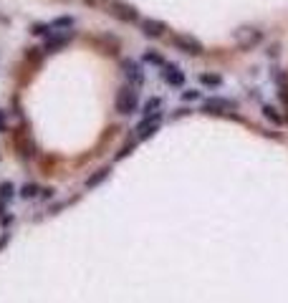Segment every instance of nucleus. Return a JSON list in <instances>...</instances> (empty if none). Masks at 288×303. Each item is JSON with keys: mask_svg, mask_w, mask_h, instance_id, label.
Here are the masks:
<instances>
[{"mask_svg": "<svg viewBox=\"0 0 288 303\" xmlns=\"http://www.w3.org/2000/svg\"><path fill=\"white\" fill-rule=\"evenodd\" d=\"M139 28H142V33L147 38H160L167 31V26L162 23V20H154V18H144L142 23H139Z\"/></svg>", "mask_w": 288, "mask_h": 303, "instance_id": "nucleus-8", "label": "nucleus"}, {"mask_svg": "<svg viewBox=\"0 0 288 303\" xmlns=\"http://www.w3.org/2000/svg\"><path fill=\"white\" fill-rule=\"evenodd\" d=\"M235 40H238V46L243 51H248V48L258 46V43L263 40V33L258 28H240V31H235Z\"/></svg>", "mask_w": 288, "mask_h": 303, "instance_id": "nucleus-5", "label": "nucleus"}, {"mask_svg": "<svg viewBox=\"0 0 288 303\" xmlns=\"http://www.w3.org/2000/svg\"><path fill=\"white\" fill-rule=\"evenodd\" d=\"M8 240H10V235H8V232H3V235H0V250H3V248L8 245Z\"/></svg>", "mask_w": 288, "mask_h": 303, "instance_id": "nucleus-25", "label": "nucleus"}, {"mask_svg": "<svg viewBox=\"0 0 288 303\" xmlns=\"http://www.w3.org/2000/svg\"><path fill=\"white\" fill-rule=\"evenodd\" d=\"M53 31L56 28H74V18L71 15H61V18H53Z\"/></svg>", "mask_w": 288, "mask_h": 303, "instance_id": "nucleus-14", "label": "nucleus"}, {"mask_svg": "<svg viewBox=\"0 0 288 303\" xmlns=\"http://www.w3.org/2000/svg\"><path fill=\"white\" fill-rule=\"evenodd\" d=\"M109 13H112L114 18H119V20H124V23H137V20H139L137 8L124 3V0H114V3L109 5Z\"/></svg>", "mask_w": 288, "mask_h": 303, "instance_id": "nucleus-3", "label": "nucleus"}, {"mask_svg": "<svg viewBox=\"0 0 288 303\" xmlns=\"http://www.w3.org/2000/svg\"><path fill=\"white\" fill-rule=\"evenodd\" d=\"M144 61H147V63H154V66H165V58H162L160 53H152V51L144 53Z\"/></svg>", "mask_w": 288, "mask_h": 303, "instance_id": "nucleus-18", "label": "nucleus"}, {"mask_svg": "<svg viewBox=\"0 0 288 303\" xmlns=\"http://www.w3.org/2000/svg\"><path fill=\"white\" fill-rule=\"evenodd\" d=\"M172 46L177 51H182V53H190V56H200L205 48H203V43L197 40L195 36H187V33H174L172 36Z\"/></svg>", "mask_w": 288, "mask_h": 303, "instance_id": "nucleus-2", "label": "nucleus"}, {"mask_svg": "<svg viewBox=\"0 0 288 303\" xmlns=\"http://www.w3.org/2000/svg\"><path fill=\"white\" fill-rule=\"evenodd\" d=\"M160 119H162V114L160 112H154V114H147L139 124H137V139L142 142V139H149L154 132H157V126H160Z\"/></svg>", "mask_w": 288, "mask_h": 303, "instance_id": "nucleus-4", "label": "nucleus"}, {"mask_svg": "<svg viewBox=\"0 0 288 303\" xmlns=\"http://www.w3.org/2000/svg\"><path fill=\"white\" fill-rule=\"evenodd\" d=\"M131 147H134V144H126V147H124V149L119 152V154H117V159H124V157L129 154V152H131Z\"/></svg>", "mask_w": 288, "mask_h": 303, "instance_id": "nucleus-24", "label": "nucleus"}, {"mask_svg": "<svg viewBox=\"0 0 288 303\" xmlns=\"http://www.w3.org/2000/svg\"><path fill=\"white\" fill-rule=\"evenodd\" d=\"M273 81H276L278 86H286V76H283V71H278V69H276V71H273Z\"/></svg>", "mask_w": 288, "mask_h": 303, "instance_id": "nucleus-21", "label": "nucleus"}, {"mask_svg": "<svg viewBox=\"0 0 288 303\" xmlns=\"http://www.w3.org/2000/svg\"><path fill=\"white\" fill-rule=\"evenodd\" d=\"M5 129V119H3V112H0V132Z\"/></svg>", "mask_w": 288, "mask_h": 303, "instance_id": "nucleus-29", "label": "nucleus"}, {"mask_svg": "<svg viewBox=\"0 0 288 303\" xmlns=\"http://www.w3.org/2000/svg\"><path fill=\"white\" fill-rule=\"evenodd\" d=\"M106 177H109V167H104V169H99V172H96V175H91V177H88V180H86V187H88V189H91V187H96V185H101V182H104Z\"/></svg>", "mask_w": 288, "mask_h": 303, "instance_id": "nucleus-12", "label": "nucleus"}, {"mask_svg": "<svg viewBox=\"0 0 288 303\" xmlns=\"http://www.w3.org/2000/svg\"><path fill=\"white\" fill-rule=\"evenodd\" d=\"M41 194H43V197H46V200H48V197H51V194H53V189H51V187H46V189H41Z\"/></svg>", "mask_w": 288, "mask_h": 303, "instance_id": "nucleus-27", "label": "nucleus"}, {"mask_svg": "<svg viewBox=\"0 0 288 303\" xmlns=\"http://www.w3.org/2000/svg\"><path fill=\"white\" fill-rule=\"evenodd\" d=\"M3 212H5V200L0 197V218H3Z\"/></svg>", "mask_w": 288, "mask_h": 303, "instance_id": "nucleus-28", "label": "nucleus"}, {"mask_svg": "<svg viewBox=\"0 0 288 303\" xmlns=\"http://www.w3.org/2000/svg\"><path fill=\"white\" fill-rule=\"evenodd\" d=\"M0 223H3V227H8V225L13 223V215H3V218H0Z\"/></svg>", "mask_w": 288, "mask_h": 303, "instance_id": "nucleus-26", "label": "nucleus"}, {"mask_svg": "<svg viewBox=\"0 0 288 303\" xmlns=\"http://www.w3.org/2000/svg\"><path fill=\"white\" fill-rule=\"evenodd\" d=\"M160 104H162L160 99H149V101L144 104V114H154V112L160 109Z\"/></svg>", "mask_w": 288, "mask_h": 303, "instance_id": "nucleus-20", "label": "nucleus"}, {"mask_svg": "<svg viewBox=\"0 0 288 303\" xmlns=\"http://www.w3.org/2000/svg\"><path fill=\"white\" fill-rule=\"evenodd\" d=\"M13 144H15V149L20 152V157H33V154H36L33 139L28 137L26 129H15V132H13Z\"/></svg>", "mask_w": 288, "mask_h": 303, "instance_id": "nucleus-6", "label": "nucleus"}, {"mask_svg": "<svg viewBox=\"0 0 288 303\" xmlns=\"http://www.w3.org/2000/svg\"><path fill=\"white\" fill-rule=\"evenodd\" d=\"M41 51H43V48H31L28 58H31V61H41Z\"/></svg>", "mask_w": 288, "mask_h": 303, "instance_id": "nucleus-23", "label": "nucleus"}, {"mask_svg": "<svg viewBox=\"0 0 288 303\" xmlns=\"http://www.w3.org/2000/svg\"><path fill=\"white\" fill-rule=\"evenodd\" d=\"M122 69H124V76L134 83V86H142L144 83V74H142V66L137 61H131V58H124L122 61Z\"/></svg>", "mask_w": 288, "mask_h": 303, "instance_id": "nucleus-7", "label": "nucleus"}, {"mask_svg": "<svg viewBox=\"0 0 288 303\" xmlns=\"http://www.w3.org/2000/svg\"><path fill=\"white\" fill-rule=\"evenodd\" d=\"M36 194H38V187L36 185H23V189H20V197H26V200H31V197H36Z\"/></svg>", "mask_w": 288, "mask_h": 303, "instance_id": "nucleus-19", "label": "nucleus"}, {"mask_svg": "<svg viewBox=\"0 0 288 303\" xmlns=\"http://www.w3.org/2000/svg\"><path fill=\"white\" fill-rule=\"evenodd\" d=\"M182 99H185V101H195V99H200V91H185Z\"/></svg>", "mask_w": 288, "mask_h": 303, "instance_id": "nucleus-22", "label": "nucleus"}, {"mask_svg": "<svg viewBox=\"0 0 288 303\" xmlns=\"http://www.w3.org/2000/svg\"><path fill=\"white\" fill-rule=\"evenodd\" d=\"M74 38V31H66V33H53L48 40H46V53H53V51H58V48H63V46H69V40Z\"/></svg>", "mask_w": 288, "mask_h": 303, "instance_id": "nucleus-9", "label": "nucleus"}, {"mask_svg": "<svg viewBox=\"0 0 288 303\" xmlns=\"http://www.w3.org/2000/svg\"><path fill=\"white\" fill-rule=\"evenodd\" d=\"M263 116L268 119V121H273V124H283V116L276 112V106H268V104H265V106H263Z\"/></svg>", "mask_w": 288, "mask_h": 303, "instance_id": "nucleus-13", "label": "nucleus"}, {"mask_svg": "<svg viewBox=\"0 0 288 303\" xmlns=\"http://www.w3.org/2000/svg\"><path fill=\"white\" fill-rule=\"evenodd\" d=\"M48 31H53L51 23H33V26H31V33H33V36H46Z\"/></svg>", "mask_w": 288, "mask_h": 303, "instance_id": "nucleus-17", "label": "nucleus"}, {"mask_svg": "<svg viewBox=\"0 0 288 303\" xmlns=\"http://www.w3.org/2000/svg\"><path fill=\"white\" fill-rule=\"evenodd\" d=\"M117 112L129 116V114H134L137 112V106H139V94L134 86H122V89L117 91Z\"/></svg>", "mask_w": 288, "mask_h": 303, "instance_id": "nucleus-1", "label": "nucleus"}, {"mask_svg": "<svg viewBox=\"0 0 288 303\" xmlns=\"http://www.w3.org/2000/svg\"><path fill=\"white\" fill-rule=\"evenodd\" d=\"M203 109L207 114H223L228 109H235V101H230V99H207Z\"/></svg>", "mask_w": 288, "mask_h": 303, "instance_id": "nucleus-10", "label": "nucleus"}, {"mask_svg": "<svg viewBox=\"0 0 288 303\" xmlns=\"http://www.w3.org/2000/svg\"><path fill=\"white\" fill-rule=\"evenodd\" d=\"M200 83H205V86H212V89H215V86H220V83H223V78H220L217 74H203V76H200Z\"/></svg>", "mask_w": 288, "mask_h": 303, "instance_id": "nucleus-15", "label": "nucleus"}, {"mask_svg": "<svg viewBox=\"0 0 288 303\" xmlns=\"http://www.w3.org/2000/svg\"><path fill=\"white\" fill-rule=\"evenodd\" d=\"M13 194H15L13 182H0V197H3V200H10Z\"/></svg>", "mask_w": 288, "mask_h": 303, "instance_id": "nucleus-16", "label": "nucleus"}, {"mask_svg": "<svg viewBox=\"0 0 288 303\" xmlns=\"http://www.w3.org/2000/svg\"><path fill=\"white\" fill-rule=\"evenodd\" d=\"M88 3H91V0H88Z\"/></svg>", "mask_w": 288, "mask_h": 303, "instance_id": "nucleus-30", "label": "nucleus"}, {"mask_svg": "<svg viewBox=\"0 0 288 303\" xmlns=\"http://www.w3.org/2000/svg\"><path fill=\"white\" fill-rule=\"evenodd\" d=\"M165 81L169 86H185V74L177 69V66H169V63H165Z\"/></svg>", "mask_w": 288, "mask_h": 303, "instance_id": "nucleus-11", "label": "nucleus"}]
</instances>
